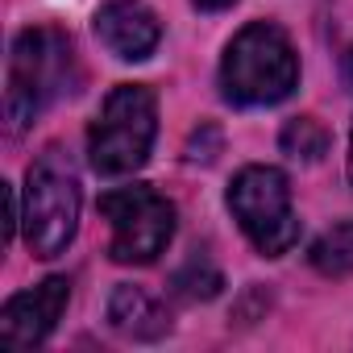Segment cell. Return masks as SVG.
<instances>
[{
  "label": "cell",
  "mask_w": 353,
  "mask_h": 353,
  "mask_svg": "<svg viewBox=\"0 0 353 353\" xmlns=\"http://www.w3.org/2000/svg\"><path fill=\"white\" fill-rule=\"evenodd\" d=\"M100 216L108 221V254L121 266H150L174 237V204L154 188H117L100 196Z\"/></svg>",
  "instance_id": "obj_6"
},
{
  "label": "cell",
  "mask_w": 353,
  "mask_h": 353,
  "mask_svg": "<svg viewBox=\"0 0 353 353\" xmlns=\"http://www.w3.org/2000/svg\"><path fill=\"white\" fill-rule=\"evenodd\" d=\"M279 145L295 162H320L324 150H328V133H324V125L316 117H291L283 125V133H279Z\"/></svg>",
  "instance_id": "obj_11"
},
{
  "label": "cell",
  "mask_w": 353,
  "mask_h": 353,
  "mask_svg": "<svg viewBox=\"0 0 353 353\" xmlns=\"http://www.w3.org/2000/svg\"><path fill=\"white\" fill-rule=\"evenodd\" d=\"M349 179H353V129H349Z\"/></svg>",
  "instance_id": "obj_15"
},
{
  "label": "cell",
  "mask_w": 353,
  "mask_h": 353,
  "mask_svg": "<svg viewBox=\"0 0 353 353\" xmlns=\"http://www.w3.org/2000/svg\"><path fill=\"white\" fill-rule=\"evenodd\" d=\"M170 287H174V295H179V299L200 303V299H212L225 283H221V270H216V266H208V262H188L179 274L170 279Z\"/></svg>",
  "instance_id": "obj_12"
},
{
  "label": "cell",
  "mask_w": 353,
  "mask_h": 353,
  "mask_svg": "<svg viewBox=\"0 0 353 353\" xmlns=\"http://www.w3.org/2000/svg\"><path fill=\"white\" fill-rule=\"evenodd\" d=\"M67 299H71V283L67 279H46L21 295H13L5 303V312H0V345L5 349H34L42 345L54 324L63 320L67 312Z\"/></svg>",
  "instance_id": "obj_7"
},
{
  "label": "cell",
  "mask_w": 353,
  "mask_h": 353,
  "mask_svg": "<svg viewBox=\"0 0 353 353\" xmlns=\"http://www.w3.org/2000/svg\"><path fill=\"white\" fill-rule=\"evenodd\" d=\"M299 83V59L287 42V34L270 21L245 26L221 63V92L229 104L241 108H266L283 104Z\"/></svg>",
  "instance_id": "obj_1"
},
{
  "label": "cell",
  "mask_w": 353,
  "mask_h": 353,
  "mask_svg": "<svg viewBox=\"0 0 353 353\" xmlns=\"http://www.w3.org/2000/svg\"><path fill=\"white\" fill-rule=\"evenodd\" d=\"M108 324H112L121 336H133V341H158V336L170 328L162 303H158L150 291L129 287V283H121V287L112 291V299H108Z\"/></svg>",
  "instance_id": "obj_9"
},
{
  "label": "cell",
  "mask_w": 353,
  "mask_h": 353,
  "mask_svg": "<svg viewBox=\"0 0 353 353\" xmlns=\"http://www.w3.org/2000/svg\"><path fill=\"white\" fill-rule=\"evenodd\" d=\"M96 38L108 54H117L121 63H141L158 50L162 42V26L158 13L145 0H108L96 9Z\"/></svg>",
  "instance_id": "obj_8"
},
{
  "label": "cell",
  "mask_w": 353,
  "mask_h": 353,
  "mask_svg": "<svg viewBox=\"0 0 353 353\" xmlns=\"http://www.w3.org/2000/svg\"><path fill=\"white\" fill-rule=\"evenodd\" d=\"M229 212L258 254L279 258L299 241V216L291 208V183L274 166H245L229 183Z\"/></svg>",
  "instance_id": "obj_5"
},
{
  "label": "cell",
  "mask_w": 353,
  "mask_h": 353,
  "mask_svg": "<svg viewBox=\"0 0 353 353\" xmlns=\"http://www.w3.org/2000/svg\"><path fill=\"white\" fill-rule=\"evenodd\" d=\"M67 67H71V42L59 30H26L13 42L9 54V88H5V117L9 133H21L34 125L42 104L59 92H67Z\"/></svg>",
  "instance_id": "obj_4"
},
{
  "label": "cell",
  "mask_w": 353,
  "mask_h": 353,
  "mask_svg": "<svg viewBox=\"0 0 353 353\" xmlns=\"http://www.w3.org/2000/svg\"><path fill=\"white\" fill-rule=\"evenodd\" d=\"M307 258L324 279H349L353 274V221L332 225L328 233H320Z\"/></svg>",
  "instance_id": "obj_10"
},
{
  "label": "cell",
  "mask_w": 353,
  "mask_h": 353,
  "mask_svg": "<svg viewBox=\"0 0 353 353\" xmlns=\"http://www.w3.org/2000/svg\"><path fill=\"white\" fill-rule=\"evenodd\" d=\"M196 9H204V13H221V9H233L237 0H192Z\"/></svg>",
  "instance_id": "obj_13"
},
{
  "label": "cell",
  "mask_w": 353,
  "mask_h": 353,
  "mask_svg": "<svg viewBox=\"0 0 353 353\" xmlns=\"http://www.w3.org/2000/svg\"><path fill=\"white\" fill-rule=\"evenodd\" d=\"M21 225L34 258H59L79 229V174L71 158L50 145L26 170V204Z\"/></svg>",
  "instance_id": "obj_2"
},
{
  "label": "cell",
  "mask_w": 353,
  "mask_h": 353,
  "mask_svg": "<svg viewBox=\"0 0 353 353\" xmlns=\"http://www.w3.org/2000/svg\"><path fill=\"white\" fill-rule=\"evenodd\" d=\"M158 133V100L141 83H117L104 96L100 117L88 129V158L100 174H133L145 166L150 145Z\"/></svg>",
  "instance_id": "obj_3"
},
{
  "label": "cell",
  "mask_w": 353,
  "mask_h": 353,
  "mask_svg": "<svg viewBox=\"0 0 353 353\" xmlns=\"http://www.w3.org/2000/svg\"><path fill=\"white\" fill-rule=\"evenodd\" d=\"M345 83H349V88H353V50H349V54H345Z\"/></svg>",
  "instance_id": "obj_14"
}]
</instances>
